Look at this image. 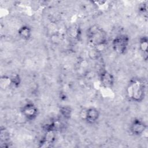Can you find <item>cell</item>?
Masks as SVG:
<instances>
[{
	"label": "cell",
	"instance_id": "obj_1",
	"mask_svg": "<svg viewBox=\"0 0 148 148\" xmlns=\"http://www.w3.org/2000/svg\"><path fill=\"white\" fill-rule=\"evenodd\" d=\"M126 94L130 101L134 102H142L145 97V83L142 79L139 77L131 79L128 83Z\"/></svg>",
	"mask_w": 148,
	"mask_h": 148
},
{
	"label": "cell",
	"instance_id": "obj_2",
	"mask_svg": "<svg viewBox=\"0 0 148 148\" xmlns=\"http://www.w3.org/2000/svg\"><path fill=\"white\" fill-rule=\"evenodd\" d=\"M87 35L89 42L94 47L103 46L107 43L106 32L97 25L91 26L87 30Z\"/></svg>",
	"mask_w": 148,
	"mask_h": 148
},
{
	"label": "cell",
	"instance_id": "obj_3",
	"mask_svg": "<svg viewBox=\"0 0 148 148\" xmlns=\"http://www.w3.org/2000/svg\"><path fill=\"white\" fill-rule=\"evenodd\" d=\"M130 45V38L127 35L121 34L116 36L112 40V49L119 54H124L127 51Z\"/></svg>",
	"mask_w": 148,
	"mask_h": 148
},
{
	"label": "cell",
	"instance_id": "obj_4",
	"mask_svg": "<svg viewBox=\"0 0 148 148\" xmlns=\"http://www.w3.org/2000/svg\"><path fill=\"white\" fill-rule=\"evenodd\" d=\"M21 112L28 120H35L38 114V109L36 105L31 102L25 103L21 109Z\"/></svg>",
	"mask_w": 148,
	"mask_h": 148
},
{
	"label": "cell",
	"instance_id": "obj_5",
	"mask_svg": "<svg viewBox=\"0 0 148 148\" xmlns=\"http://www.w3.org/2000/svg\"><path fill=\"white\" fill-rule=\"evenodd\" d=\"M147 128V125L142 120L135 118L130 125V131L132 134L135 136H140L142 135Z\"/></svg>",
	"mask_w": 148,
	"mask_h": 148
},
{
	"label": "cell",
	"instance_id": "obj_6",
	"mask_svg": "<svg viewBox=\"0 0 148 148\" xmlns=\"http://www.w3.org/2000/svg\"><path fill=\"white\" fill-rule=\"evenodd\" d=\"M99 111L96 108L90 107L86 109L82 114L83 120L89 124L95 123L99 117Z\"/></svg>",
	"mask_w": 148,
	"mask_h": 148
},
{
	"label": "cell",
	"instance_id": "obj_7",
	"mask_svg": "<svg viewBox=\"0 0 148 148\" xmlns=\"http://www.w3.org/2000/svg\"><path fill=\"white\" fill-rule=\"evenodd\" d=\"M101 85L104 88H111L114 83V79L112 73L106 70H103L99 75Z\"/></svg>",
	"mask_w": 148,
	"mask_h": 148
},
{
	"label": "cell",
	"instance_id": "obj_8",
	"mask_svg": "<svg viewBox=\"0 0 148 148\" xmlns=\"http://www.w3.org/2000/svg\"><path fill=\"white\" fill-rule=\"evenodd\" d=\"M56 132L53 131H45V134L39 143V147H47L51 146L56 140Z\"/></svg>",
	"mask_w": 148,
	"mask_h": 148
},
{
	"label": "cell",
	"instance_id": "obj_9",
	"mask_svg": "<svg viewBox=\"0 0 148 148\" xmlns=\"http://www.w3.org/2000/svg\"><path fill=\"white\" fill-rule=\"evenodd\" d=\"M10 135L9 132L5 128L1 127L0 131V146L1 147H8L10 145Z\"/></svg>",
	"mask_w": 148,
	"mask_h": 148
},
{
	"label": "cell",
	"instance_id": "obj_10",
	"mask_svg": "<svg viewBox=\"0 0 148 148\" xmlns=\"http://www.w3.org/2000/svg\"><path fill=\"white\" fill-rule=\"evenodd\" d=\"M17 33L21 39L28 40L32 36V29L28 25H24L18 28Z\"/></svg>",
	"mask_w": 148,
	"mask_h": 148
},
{
	"label": "cell",
	"instance_id": "obj_11",
	"mask_svg": "<svg viewBox=\"0 0 148 148\" xmlns=\"http://www.w3.org/2000/svg\"><path fill=\"white\" fill-rule=\"evenodd\" d=\"M139 50L143 56V59L147 60V50H148V40L146 36H142L139 41Z\"/></svg>",
	"mask_w": 148,
	"mask_h": 148
},
{
	"label": "cell",
	"instance_id": "obj_12",
	"mask_svg": "<svg viewBox=\"0 0 148 148\" xmlns=\"http://www.w3.org/2000/svg\"><path fill=\"white\" fill-rule=\"evenodd\" d=\"M59 112H60V115H61V116L63 118L68 120V119H70V117L72 115V110L69 106H67V105L62 106L60 108Z\"/></svg>",
	"mask_w": 148,
	"mask_h": 148
},
{
	"label": "cell",
	"instance_id": "obj_13",
	"mask_svg": "<svg viewBox=\"0 0 148 148\" xmlns=\"http://www.w3.org/2000/svg\"><path fill=\"white\" fill-rule=\"evenodd\" d=\"M10 87L13 88H17L21 83V77L18 74L14 73L10 76Z\"/></svg>",
	"mask_w": 148,
	"mask_h": 148
},
{
	"label": "cell",
	"instance_id": "obj_14",
	"mask_svg": "<svg viewBox=\"0 0 148 148\" xmlns=\"http://www.w3.org/2000/svg\"><path fill=\"white\" fill-rule=\"evenodd\" d=\"M139 11L140 13L143 14H147V2L145 1L142 2L139 5Z\"/></svg>",
	"mask_w": 148,
	"mask_h": 148
}]
</instances>
